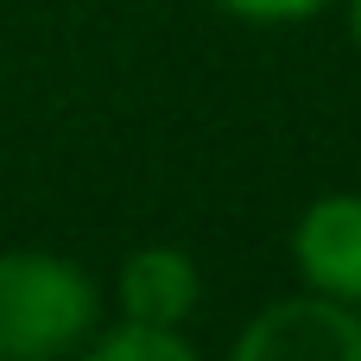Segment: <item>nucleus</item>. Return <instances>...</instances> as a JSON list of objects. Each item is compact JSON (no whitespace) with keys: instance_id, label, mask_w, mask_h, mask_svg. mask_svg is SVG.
Listing matches in <instances>:
<instances>
[{"instance_id":"0eeeda50","label":"nucleus","mask_w":361,"mask_h":361,"mask_svg":"<svg viewBox=\"0 0 361 361\" xmlns=\"http://www.w3.org/2000/svg\"><path fill=\"white\" fill-rule=\"evenodd\" d=\"M343 13H349V38L361 44V0H343Z\"/></svg>"},{"instance_id":"423d86ee","label":"nucleus","mask_w":361,"mask_h":361,"mask_svg":"<svg viewBox=\"0 0 361 361\" xmlns=\"http://www.w3.org/2000/svg\"><path fill=\"white\" fill-rule=\"evenodd\" d=\"M235 19H247V25H298V19H317V13H330V6H343V0H222Z\"/></svg>"},{"instance_id":"39448f33","label":"nucleus","mask_w":361,"mask_h":361,"mask_svg":"<svg viewBox=\"0 0 361 361\" xmlns=\"http://www.w3.org/2000/svg\"><path fill=\"white\" fill-rule=\"evenodd\" d=\"M82 355L95 361H197V343L171 324H140V317H114L89 336Z\"/></svg>"},{"instance_id":"f03ea898","label":"nucleus","mask_w":361,"mask_h":361,"mask_svg":"<svg viewBox=\"0 0 361 361\" xmlns=\"http://www.w3.org/2000/svg\"><path fill=\"white\" fill-rule=\"evenodd\" d=\"M235 361H361V311L298 286V298H279L241 324Z\"/></svg>"},{"instance_id":"7ed1b4c3","label":"nucleus","mask_w":361,"mask_h":361,"mask_svg":"<svg viewBox=\"0 0 361 361\" xmlns=\"http://www.w3.org/2000/svg\"><path fill=\"white\" fill-rule=\"evenodd\" d=\"M292 273L305 292L361 311V190H324L292 222Z\"/></svg>"},{"instance_id":"f257e3e1","label":"nucleus","mask_w":361,"mask_h":361,"mask_svg":"<svg viewBox=\"0 0 361 361\" xmlns=\"http://www.w3.org/2000/svg\"><path fill=\"white\" fill-rule=\"evenodd\" d=\"M102 330V286L51 247H0V361L82 355Z\"/></svg>"},{"instance_id":"20e7f679","label":"nucleus","mask_w":361,"mask_h":361,"mask_svg":"<svg viewBox=\"0 0 361 361\" xmlns=\"http://www.w3.org/2000/svg\"><path fill=\"white\" fill-rule=\"evenodd\" d=\"M203 305V267L184 247H133L114 273V317H140V324H171L184 330Z\"/></svg>"}]
</instances>
